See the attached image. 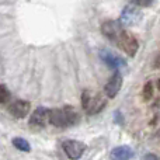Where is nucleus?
Returning <instances> with one entry per match:
<instances>
[{
    "label": "nucleus",
    "instance_id": "nucleus-10",
    "mask_svg": "<svg viewBox=\"0 0 160 160\" xmlns=\"http://www.w3.org/2000/svg\"><path fill=\"white\" fill-rule=\"evenodd\" d=\"M107 104V100L101 96V94H97V96L91 97L90 98V102H88V107L86 108V112L88 115H94V114H98L102 108L105 107Z\"/></svg>",
    "mask_w": 160,
    "mask_h": 160
},
{
    "label": "nucleus",
    "instance_id": "nucleus-8",
    "mask_svg": "<svg viewBox=\"0 0 160 160\" xmlns=\"http://www.w3.org/2000/svg\"><path fill=\"white\" fill-rule=\"evenodd\" d=\"M121 87H122V75L117 70L110 78L108 83L105 84V87H104L105 96H107L108 98H114V97L118 94V91L121 90Z\"/></svg>",
    "mask_w": 160,
    "mask_h": 160
},
{
    "label": "nucleus",
    "instance_id": "nucleus-15",
    "mask_svg": "<svg viewBox=\"0 0 160 160\" xmlns=\"http://www.w3.org/2000/svg\"><path fill=\"white\" fill-rule=\"evenodd\" d=\"M90 98H91V97H90V93H88L87 90L83 91V94H82V107L84 108V110L88 107V102H90Z\"/></svg>",
    "mask_w": 160,
    "mask_h": 160
},
{
    "label": "nucleus",
    "instance_id": "nucleus-6",
    "mask_svg": "<svg viewBox=\"0 0 160 160\" xmlns=\"http://www.w3.org/2000/svg\"><path fill=\"white\" fill-rule=\"evenodd\" d=\"M122 22L121 21H105L101 25V32L105 38H108L110 41L115 42L117 38L119 37V34L122 32Z\"/></svg>",
    "mask_w": 160,
    "mask_h": 160
},
{
    "label": "nucleus",
    "instance_id": "nucleus-9",
    "mask_svg": "<svg viewBox=\"0 0 160 160\" xmlns=\"http://www.w3.org/2000/svg\"><path fill=\"white\" fill-rule=\"evenodd\" d=\"M30 108H31V104L28 101H24V100H16V101L8 107V111H10V114L13 117L21 119V118H24V117L28 115Z\"/></svg>",
    "mask_w": 160,
    "mask_h": 160
},
{
    "label": "nucleus",
    "instance_id": "nucleus-19",
    "mask_svg": "<svg viewBox=\"0 0 160 160\" xmlns=\"http://www.w3.org/2000/svg\"><path fill=\"white\" fill-rule=\"evenodd\" d=\"M158 88H159V90H160V80H159V82H158Z\"/></svg>",
    "mask_w": 160,
    "mask_h": 160
},
{
    "label": "nucleus",
    "instance_id": "nucleus-3",
    "mask_svg": "<svg viewBox=\"0 0 160 160\" xmlns=\"http://www.w3.org/2000/svg\"><path fill=\"white\" fill-rule=\"evenodd\" d=\"M142 18V13L138 8V6L133 3V4H128L127 7L122 10L121 13V20L119 21L124 25H133L136 22H139V20Z\"/></svg>",
    "mask_w": 160,
    "mask_h": 160
},
{
    "label": "nucleus",
    "instance_id": "nucleus-17",
    "mask_svg": "<svg viewBox=\"0 0 160 160\" xmlns=\"http://www.w3.org/2000/svg\"><path fill=\"white\" fill-rule=\"evenodd\" d=\"M114 115H115V122L117 124H122V122H124V119H122V114L119 112V111H115Z\"/></svg>",
    "mask_w": 160,
    "mask_h": 160
},
{
    "label": "nucleus",
    "instance_id": "nucleus-12",
    "mask_svg": "<svg viewBox=\"0 0 160 160\" xmlns=\"http://www.w3.org/2000/svg\"><path fill=\"white\" fill-rule=\"evenodd\" d=\"M13 145L14 148H17L18 150H22V152H30L31 146L24 138H14L13 139Z\"/></svg>",
    "mask_w": 160,
    "mask_h": 160
},
{
    "label": "nucleus",
    "instance_id": "nucleus-18",
    "mask_svg": "<svg viewBox=\"0 0 160 160\" xmlns=\"http://www.w3.org/2000/svg\"><path fill=\"white\" fill-rule=\"evenodd\" d=\"M143 159H155V160H156V159H159V158H158L156 155H145Z\"/></svg>",
    "mask_w": 160,
    "mask_h": 160
},
{
    "label": "nucleus",
    "instance_id": "nucleus-7",
    "mask_svg": "<svg viewBox=\"0 0 160 160\" xmlns=\"http://www.w3.org/2000/svg\"><path fill=\"white\" fill-rule=\"evenodd\" d=\"M49 112H51V110H48L45 107L35 108L34 112L31 114L30 125L35 128H44L47 125V122H49Z\"/></svg>",
    "mask_w": 160,
    "mask_h": 160
},
{
    "label": "nucleus",
    "instance_id": "nucleus-14",
    "mask_svg": "<svg viewBox=\"0 0 160 160\" xmlns=\"http://www.w3.org/2000/svg\"><path fill=\"white\" fill-rule=\"evenodd\" d=\"M152 96H153V84H152V82H148L143 87V98L150 100Z\"/></svg>",
    "mask_w": 160,
    "mask_h": 160
},
{
    "label": "nucleus",
    "instance_id": "nucleus-1",
    "mask_svg": "<svg viewBox=\"0 0 160 160\" xmlns=\"http://www.w3.org/2000/svg\"><path fill=\"white\" fill-rule=\"evenodd\" d=\"M80 121L79 112L70 105H66L65 108H55L49 112V122L53 127L58 128H69L76 125Z\"/></svg>",
    "mask_w": 160,
    "mask_h": 160
},
{
    "label": "nucleus",
    "instance_id": "nucleus-11",
    "mask_svg": "<svg viewBox=\"0 0 160 160\" xmlns=\"http://www.w3.org/2000/svg\"><path fill=\"white\" fill-rule=\"evenodd\" d=\"M111 158L118 159V160H128L133 158V152L129 146H118L114 148L111 152Z\"/></svg>",
    "mask_w": 160,
    "mask_h": 160
},
{
    "label": "nucleus",
    "instance_id": "nucleus-13",
    "mask_svg": "<svg viewBox=\"0 0 160 160\" xmlns=\"http://www.w3.org/2000/svg\"><path fill=\"white\" fill-rule=\"evenodd\" d=\"M10 98V91L7 90V87L3 84H0V104H4Z\"/></svg>",
    "mask_w": 160,
    "mask_h": 160
},
{
    "label": "nucleus",
    "instance_id": "nucleus-16",
    "mask_svg": "<svg viewBox=\"0 0 160 160\" xmlns=\"http://www.w3.org/2000/svg\"><path fill=\"white\" fill-rule=\"evenodd\" d=\"M132 3H135L139 7H149L153 3V0H132Z\"/></svg>",
    "mask_w": 160,
    "mask_h": 160
},
{
    "label": "nucleus",
    "instance_id": "nucleus-4",
    "mask_svg": "<svg viewBox=\"0 0 160 160\" xmlns=\"http://www.w3.org/2000/svg\"><path fill=\"white\" fill-rule=\"evenodd\" d=\"M62 148H63L65 153L68 155V158L73 160L80 159L86 150V145L79 141H65L62 143Z\"/></svg>",
    "mask_w": 160,
    "mask_h": 160
},
{
    "label": "nucleus",
    "instance_id": "nucleus-5",
    "mask_svg": "<svg viewBox=\"0 0 160 160\" xmlns=\"http://www.w3.org/2000/svg\"><path fill=\"white\" fill-rule=\"evenodd\" d=\"M100 58L102 59V62H104L108 68H111V69H114V70H119L127 66V62H125L124 59L119 58L118 55L112 53L108 49H102L101 52H100Z\"/></svg>",
    "mask_w": 160,
    "mask_h": 160
},
{
    "label": "nucleus",
    "instance_id": "nucleus-2",
    "mask_svg": "<svg viewBox=\"0 0 160 160\" xmlns=\"http://www.w3.org/2000/svg\"><path fill=\"white\" fill-rule=\"evenodd\" d=\"M115 44L118 45L128 56H135L136 52H138V48H139V44H138V41H136V38L131 32H128V31H125V30H122V32L119 34Z\"/></svg>",
    "mask_w": 160,
    "mask_h": 160
}]
</instances>
